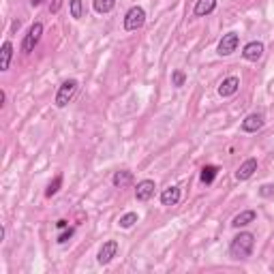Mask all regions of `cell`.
Instances as JSON below:
<instances>
[{
  "mask_svg": "<svg viewBox=\"0 0 274 274\" xmlns=\"http://www.w3.org/2000/svg\"><path fill=\"white\" fill-rule=\"evenodd\" d=\"M253 246H255V236L251 231H240L231 238L229 255L234 259H248L253 255Z\"/></svg>",
  "mask_w": 274,
  "mask_h": 274,
  "instance_id": "obj_1",
  "label": "cell"
},
{
  "mask_svg": "<svg viewBox=\"0 0 274 274\" xmlns=\"http://www.w3.org/2000/svg\"><path fill=\"white\" fill-rule=\"evenodd\" d=\"M77 86H79V81L77 79H67V81H62L60 84V88H58V92H56V107H67L71 101H73V97H75V92H77Z\"/></svg>",
  "mask_w": 274,
  "mask_h": 274,
  "instance_id": "obj_2",
  "label": "cell"
},
{
  "mask_svg": "<svg viewBox=\"0 0 274 274\" xmlns=\"http://www.w3.org/2000/svg\"><path fill=\"white\" fill-rule=\"evenodd\" d=\"M41 37H43V24H41V22H34L32 26L28 28V32H26V37H24V41H22V52H24V54H30V52L34 50V47L39 45Z\"/></svg>",
  "mask_w": 274,
  "mask_h": 274,
  "instance_id": "obj_3",
  "label": "cell"
},
{
  "mask_svg": "<svg viewBox=\"0 0 274 274\" xmlns=\"http://www.w3.org/2000/svg\"><path fill=\"white\" fill-rule=\"evenodd\" d=\"M144 24H146V11L141 7L135 5V7H131L127 11V15H124V30H129V32L139 30Z\"/></svg>",
  "mask_w": 274,
  "mask_h": 274,
  "instance_id": "obj_4",
  "label": "cell"
},
{
  "mask_svg": "<svg viewBox=\"0 0 274 274\" xmlns=\"http://www.w3.org/2000/svg\"><path fill=\"white\" fill-rule=\"evenodd\" d=\"M238 43H240V37H238L236 32L223 34V39L219 41V47H217L219 56H231V54L238 50Z\"/></svg>",
  "mask_w": 274,
  "mask_h": 274,
  "instance_id": "obj_5",
  "label": "cell"
},
{
  "mask_svg": "<svg viewBox=\"0 0 274 274\" xmlns=\"http://www.w3.org/2000/svg\"><path fill=\"white\" fill-rule=\"evenodd\" d=\"M266 124V116L261 114V112H253V114H248L244 120H242V131L244 133H257V131Z\"/></svg>",
  "mask_w": 274,
  "mask_h": 274,
  "instance_id": "obj_6",
  "label": "cell"
},
{
  "mask_svg": "<svg viewBox=\"0 0 274 274\" xmlns=\"http://www.w3.org/2000/svg\"><path fill=\"white\" fill-rule=\"evenodd\" d=\"M116 255H118V242H116V240H107V242H103V246L99 248L97 261H99L101 266H107Z\"/></svg>",
  "mask_w": 274,
  "mask_h": 274,
  "instance_id": "obj_7",
  "label": "cell"
},
{
  "mask_svg": "<svg viewBox=\"0 0 274 274\" xmlns=\"http://www.w3.org/2000/svg\"><path fill=\"white\" fill-rule=\"evenodd\" d=\"M264 43L261 41H251V43H246L244 45V50H242V58L248 62H257L261 56H264Z\"/></svg>",
  "mask_w": 274,
  "mask_h": 274,
  "instance_id": "obj_8",
  "label": "cell"
},
{
  "mask_svg": "<svg viewBox=\"0 0 274 274\" xmlns=\"http://www.w3.org/2000/svg\"><path fill=\"white\" fill-rule=\"evenodd\" d=\"M238 88H240V79H238L236 75H229L219 84V94L223 99H227V97H234V94L238 92Z\"/></svg>",
  "mask_w": 274,
  "mask_h": 274,
  "instance_id": "obj_9",
  "label": "cell"
},
{
  "mask_svg": "<svg viewBox=\"0 0 274 274\" xmlns=\"http://www.w3.org/2000/svg\"><path fill=\"white\" fill-rule=\"evenodd\" d=\"M257 172V159H246L240 167H238V172H236V178L238 180H248V178H251L253 174Z\"/></svg>",
  "mask_w": 274,
  "mask_h": 274,
  "instance_id": "obj_10",
  "label": "cell"
},
{
  "mask_svg": "<svg viewBox=\"0 0 274 274\" xmlns=\"http://www.w3.org/2000/svg\"><path fill=\"white\" fill-rule=\"evenodd\" d=\"M152 195H154V182H152V180H141V182H137V188H135L137 201H148Z\"/></svg>",
  "mask_w": 274,
  "mask_h": 274,
  "instance_id": "obj_11",
  "label": "cell"
},
{
  "mask_svg": "<svg viewBox=\"0 0 274 274\" xmlns=\"http://www.w3.org/2000/svg\"><path fill=\"white\" fill-rule=\"evenodd\" d=\"M180 201V186H167L161 193V204L163 206H176Z\"/></svg>",
  "mask_w": 274,
  "mask_h": 274,
  "instance_id": "obj_12",
  "label": "cell"
},
{
  "mask_svg": "<svg viewBox=\"0 0 274 274\" xmlns=\"http://www.w3.org/2000/svg\"><path fill=\"white\" fill-rule=\"evenodd\" d=\"M255 219H257V212L255 210H244V212L238 214V217H234L231 225H234L236 229H240V227H246V225L255 223Z\"/></svg>",
  "mask_w": 274,
  "mask_h": 274,
  "instance_id": "obj_13",
  "label": "cell"
},
{
  "mask_svg": "<svg viewBox=\"0 0 274 274\" xmlns=\"http://www.w3.org/2000/svg\"><path fill=\"white\" fill-rule=\"evenodd\" d=\"M214 9H217V0H197L193 13H195V17H206Z\"/></svg>",
  "mask_w": 274,
  "mask_h": 274,
  "instance_id": "obj_14",
  "label": "cell"
},
{
  "mask_svg": "<svg viewBox=\"0 0 274 274\" xmlns=\"http://www.w3.org/2000/svg\"><path fill=\"white\" fill-rule=\"evenodd\" d=\"M11 58H13V43L5 41L3 43V50H0V71H9Z\"/></svg>",
  "mask_w": 274,
  "mask_h": 274,
  "instance_id": "obj_15",
  "label": "cell"
},
{
  "mask_svg": "<svg viewBox=\"0 0 274 274\" xmlns=\"http://www.w3.org/2000/svg\"><path fill=\"white\" fill-rule=\"evenodd\" d=\"M131 182H133V172H129V170L116 172V174L112 176V184H114L116 188H124V186H129Z\"/></svg>",
  "mask_w": 274,
  "mask_h": 274,
  "instance_id": "obj_16",
  "label": "cell"
},
{
  "mask_svg": "<svg viewBox=\"0 0 274 274\" xmlns=\"http://www.w3.org/2000/svg\"><path fill=\"white\" fill-rule=\"evenodd\" d=\"M219 167L217 165H206V167H201V174H199V180L201 184H212L214 182V178L219 176Z\"/></svg>",
  "mask_w": 274,
  "mask_h": 274,
  "instance_id": "obj_17",
  "label": "cell"
},
{
  "mask_svg": "<svg viewBox=\"0 0 274 274\" xmlns=\"http://www.w3.org/2000/svg\"><path fill=\"white\" fill-rule=\"evenodd\" d=\"M139 221V217H137V212H127V214H122L120 217V221H118V225H120L122 229H131L133 225Z\"/></svg>",
  "mask_w": 274,
  "mask_h": 274,
  "instance_id": "obj_18",
  "label": "cell"
},
{
  "mask_svg": "<svg viewBox=\"0 0 274 274\" xmlns=\"http://www.w3.org/2000/svg\"><path fill=\"white\" fill-rule=\"evenodd\" d=\"M116 7V0H94V11L97 13H110V11H114Z\"/></svg>",
  "mask_w": 274,
  "mask_h": 274,
  "instance_id": "obj_19",
  "label": "cell"
},
{
  "mask_svg": "<svg viewBox=\"0 0 274 274\" xmlns=\"http://www.w3.org/2000/svg\"><path fill=\"white\" fill-rule=\"evenodd\" d=\"M69 9H71V17L75 19L84 17V3L81 0H69Z\"/></svg>",
  "mask_w": 274,
  "mask_h": 274,
  "instance_id": "obj_20",
  "label": "cell"
},
{
  "mask_svg": "<svg viewBox=\"0 0 274 274\" xmlns=\"http://www.w3.org/2000/svg\"><path fill=\"white\" fill-rule=\"evenodd\" d=\"M60 186H62V176L58 174V176L54 178V180L50 182V186L45 188V197H54V195L58 193V191H60Z\"/></svg>",
  "mask_w": 274,
  "mask_h": 274,
  "instance_id": "obj_21",
  "label": "cell"
},
{
  "mask_svg": "<svg viewBox=\"0 0 274 274\" xmlns=\"http://www.w3.org/2000/svg\"><path fill=\"white\" fill-rule=\"evenodd\" d=\"M184 81H186V75H184V71H180V69H176L174 73H172V86H176V88H180V86H184Z\"/></svg>",
  "mask_w": 274,
  "mask_h": 274,
  "instance_id": "obj_22",
  "label": "cell"
},
{
  "mask_svg": "<svg viewBox=\"0 0 274 274\" xmlns=\"http://www.w3.org/2000/svg\"><path fill=\"white\" fill-rule=\"evenodd\" d=\"M73 234H75V227H67V229H62V234L58 236V244H67L71 238H73Z\"/></svg>",
  "mask_w": 274,
  "mask_h": 274,
  "instance_id": "obj_23",
  "label": "cell"
},
{
  "mask_svg": "<svg viewBox=\"0 0 274 274\" xmlns=\"http://www.w3.org/2000/svg\"><path fill=\"white\" fill-rule=\"evenodd\" d=\"M259 195L261 197H274V184H261L259 186Z\"/></svg>",
  "mask_w": 274,
  "mask_h": 274,
  "instance_id": "obj_24",
  "label": "cell"
},
{
  "mask_svg": "<svg viewBox=\"0 0 274 274\" xmlns=\"http://www.w3.org/2000/svg\"><path fill=\"white\" fill-rule=\"evenodd\" d=\"M60 7H62V0H54V3L50 5V13H58Z\"/></svg>",
  "mask_w": 274,
  "mask_h": 274,
  "instance_id": "obj_25",
  "label": "cell"
},
{
  "mask_svg": "<svg viewBox=\"0 0 274 274\" xmlns=\"http://www.w3.org/2000/svg\"><path fill=\"white\" fill-rule=\"evenodd\" d=\"M56 227H58V229H67V227H69V221L60 219V221H58V223H56Z\"/></svg>",
  "mask_w": 274,
  "mask_h": 274,
  "instance_id": "obj_26",
  "label": "cell"
},
{
  "mask_svg": "<svg viewBox=\"0 0 274 274\" xmlns=\"http://www.w3.org/2000/svg\"><path fill=\"white\" fill-rule=\"evenodd\" d=\"M43 3H45V0H30L32 7H39V5H43Z\"/></svg>",
  "mask_w": 274,
  "mask_h": 274,
  "instance_id": "obj_27",
  "label": "cell"
}]
</instances>
